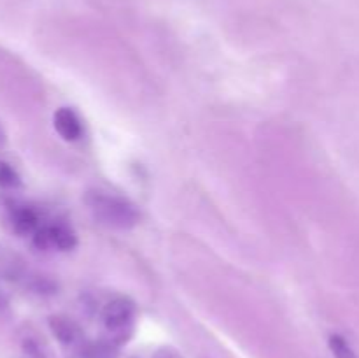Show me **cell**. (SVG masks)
<instances>
[{
  "label": "cell",
  "mask_w": 359,
  "mask_h": 358,
  "mask_svg": "<svg viewBox=\"0 0 359 358\" xmlns=\"http://www.w3.org/2000/svg\"><path fill=\"white\" fill-rule=\"evenodd\" d=\"M84 202L93 213L95 220L105 227L130 230L140 221V213L130 200L104 192H88Z\"/></svg>",
  "instance_id": "6da1fadb"
},
{
  "label": "cell",
  "mask_w": 359,
  "mask_h": 358,
  "mask_svg": "<svg viewBox=\"0 0 359 358\" xmlns=\"http://www.w3.org/2000/svg\"><path fill=\"white\" fill-rule=\"evenodd\" d=\"M102 325H104L105 336L119 347L125 346L133 336L137 319L135 302L125 295H116L107 304L102 307Z\"/></svg>",
  "instance_id": "7a4b0ae2"
},
{
  "label": "cell",
  "mask_w": 359,
  "mask_h": 358,
  "mask_svg": "<svg viewBox=\"0 0 359 358\" xmlns=\"http://www.w3.org/2000/svg\"><path fill=\"white\" fill-rule=\"evenodd\" d=\"M48 323H49V330L53 332L55 339L58 340L67 351H69L70 357L81 358L88 340L86 337H84V330L81 329L79 323L65 314L49 316Z\"/></svg>",
  "instance_id": "3957f363"
},
{
  "label": "cell",
  "mask_w": 359,
  "mask_h": 358,
  "mask_svg": "<svg viewBox=\"0 0 359 358\" xmlns=\"http://www.w3.org/2000/svg\"><path fill=\"white\" fill-rule=\"evenodd\" d=\"M32 242L41 251H49V249L70 251L77 246V235L67 223L41 225L37 232L32 235Z\"/></svg>",
  "instance_id": "277c9868"
},
{
  "label": "cell",
  "mask_w": 359,
  "mask_h": 358,
  "mask_svg": "<svg viewBox=\"0 0 359 358\" xmlns=\"http://www.w3.org/2000/svg\"><path fill=\"white\" fill-rule=\"evenodd\" d=\"M9 225L18 235H34L41 227V216L30 206H13L9 209Z\"/></svg>",
  "instance_id": "5b68a950"
},
{
  "label": "cell",
  "mask_w": 359,
  "mask_h": 358,
  "mask_svg": "<svg viewBox=\"0 0 359 358\" xmlns=\"http://www.w3.org/2000/svg\"><path fill=\"white\" fill-rule=\"evenodd\" d=\"M53 125H55L58 135L69 142H74L83 135V123H81L76 111L70 107L56 109L55 116H53Z\"/></svg>",
  "instance_id": "8992f818"
},
{
  "label": "cell",
  "mask_w": 359,
  "mask_h": 358,
  "mask_svg": "<svg viewBox=\"0 0 359 358\" xmlns=\"http://www.w3.org/2000/svg\"><path fill=\"white\" fill-rule=\"evenodd\" d=\"M119 346L107 337H100L97 340H88L81 358H118Z\"/></svg>",
  "instance_id": "52a82bcc"
},
{
  "label": "cell",
  "mask_w": 359,
  "mask_h": 358,
  "mask_svg": "<svg viewBox=\"0 0 359 358\" xmlns=\"http://www.w3.org/2000/svg\"><path fill=\"white\" fill-rule=\"evenodd\" d=\"M21 186V178L16 168L7 161L0 160V188L2 190H16Z\"/></svg>",
  "instance_id": "ba28073f"
},
{
  "label": "cell",
  "mask_w": 359,
  "mask_h": 358,
  "mask_svg": "<svg viewBox=\"0 0 359 358\" xmlns=\"http://www.w3.org/2000/svg\"><path fill=\"white\" fill-rule=\"evenodd\" d=\"M330 350L335 358H359L342 336L330 337Z\"/></svg>",
  "instance_id": "9c48e42d"
},
{
  "label": "cell",
  "mask_w": 359,
  "mask_h": 358,
  "mask_svg": "<svg viewBox=\"0 0 359 358\" xmlns=\"http://www.w3.org/2000/svg\"><path fill=\"white\" fill-rule=\"evenodd\" d=\"M153 358H184L181 353H179L175 347L172 346H161L160 350L154 351Z\"/></svg>",
  "instance_id": "30bf717a"
},
{
  "label": "cell",
  "mask_w": 359,
  "mask_h": 358,
  "mask_svg": "<svg viewBox=\"0 0 359 358\" xmlns=\"http://www.w3.org/2000/svg\"><path fill=\"white\" fill-rule=\"evenodd\" d=\"M6 142H7V133H6V130H4L2 121H0V147L6 146Z\"/></svg>",
  "instance_id": "8fae6325"
},
{
  "label": "cell",
  "mask_w": 359,
  "mask_h": 358,
  "mask_svg": "<svg viewBox=\"0 0 359 358\" xmlns=\"http://www.w3.org/2000/svg\"><path fill=\"white\" fill-rule=\"evenodd\" d=\"M130 358H139V357H130Z\"/></svg>",
  "instance_id": "7c38bea8"
}]
</instances>
